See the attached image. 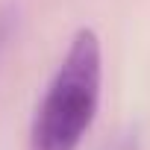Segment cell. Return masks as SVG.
<instances>
[{"label":"cell","mask_w":150,"mask_h":150,"mask_svg":"<svg viewBox=\"0 0 150 150\" xmlns=\"http://www.w3.org/2000/svg\"><path fill=\"white\" fill-rule=\"evenodd\" d=\"M103 94V47L91 27L71 35L30 121V150H77L94 127Z\"/></svg>","instance_id":"cell-1"},{"label":"cell","mask_w":150,"mask_h":150,"mask_svg":"<svg viewBox=\"0 0 150 150\" xmlns=\"http://www.w3.org/2000/svg\"><path fill=\"white\" fill-rule=\"evenodd\" d=\"M109 150H141V141H138L135 132H121V135L112 141Z\"/></svg>","instance_id":"cell-3"},{"label":"cell","mask_w":150,"mask_h":150,"mask_svg":"<svg viewBox=\"0 0 150 150\" xmlns=\"http://www.w3.org/2000/svg\"><path fill=\"white\" fill-rule=\"evenodd\" d=\"M18 21H21V9L15 0H6V3H0V59L6 56L15 33H18Z\"/></svg>","instance_id":"cell-2"}]
</instances>
